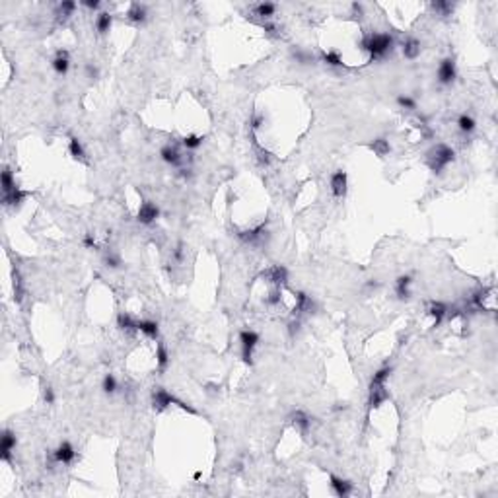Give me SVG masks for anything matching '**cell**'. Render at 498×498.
<instances>
[{
	"mask_svg": "<svg viewBox=\"0 0 498 498\" xmlns=\"http://www.w3.org/2000/svg\"><path fill=\"white\" fill-rule=\"evenodd\" d=\"M174 259H176L178 263H183V248H181V246L174 249Z\"/></svg>",
	"mask_w": 498,
	"mask_h": 498,
	"instance_id": "obj_48",
	"label": "cell"
},
{
	"mask_svg": "<svg viewBox=\"0 0 498 498\" xmlns=\"http://www.w3.org/2000/svg\"><path fill=\"white\" fill-rule=\"evenodd\" d=\"M53 462L54 463H62V465H70L74 460H76V450L70 442H60L56 446V450L53 452Z\"/></svg>",
	"mask_w": 498,
	"mask_h": 498,
	"instance_id": "obj_8",
	"label": "cell"
},
{
	"mask_svg": "<svg viewBox=\"0 0 498 498\" xmlns=\"http://www.w3.org/2000/svg\"><path fill=\"white\" fill-rule=\"evenodd\" d=\"M316 310V302L312 296H308L306 292H298L296 294V308H294V316H306L312 314Z\"/></svg>",
	"mask_w": 498,
	"mask_h": 498,
	"instance_id": "obj_13",
	"label": "cell"
},
{
	"mask_svg": "<svg viewBox=\"0 0 498 498\" xmlns=\"http://www.w3.org/2000/svg\"><path fill=\"white\" fill-rule=\"evenodd\" d=\"M156 366L160 372H164L170 366V352L164 342H158V348H156Z\"/></svg>",
	"mask_w": 498,
	"mask_h": 498,
	"instance_id": "obj_26",
	"label": "cell"
},
{
	"mask_svg": "<svg viewBox=\"0 0 498 498\" xmlns=\"http://www.w3.org/2000/svg\"><path fill=\"white\" fill-rule=\"evenodd\" d=\"M82 244H84V248H88V249H96V248H98V244H96V238H94V234H86V236H84V240H82Z\"/></svg>",
	"mask_w": 498,
	"mask_h": 498,
	"instance_id": "obj_43",
	"label": "cell"
},
{
	"mask_svg": "<svg viewBox=\"0 0 498 498\" xmlns=\"http://www.w3.org/2000/svg\"><path fill=\"white\" fill-rule=\"evenodd\" d=\"M261 124H265V115H255L253 121H251V128L255 130V128H259Z\"/></svg>",
	"mask_w": 498,
	"mask_h": 498,
	"instance_id": "obj_46",
	"label": "cell"
},
{
	"mask_svg": "<svg viewBox=\"0 0 498 498\" xmlns=\"http://www.w3.org/2000/svg\"><path fill=\"white\" fill-rule=\"evenodd\" d=\"M278 302H280V288L272 290L267 298H265V304H268V306H274V304H278Z\"/></svg>",
	"mask_w": 498,
	"mask_h": 498,
	"instance_id": "obj_42",
	"label": "cell"
},
{
	"mask_svg": "<svg viewBox=\"0 0 498 498\" xmlns=\"http://www.w3.org/2000/svg\"><path fill=\"white\" fill-rule=\"evenodd\" d=\"M102 390L106 393H115L117 392V380H115V376L113 374H107L106 378H104V384H102Z\"/></svg>",
	"mask_w": 498,
	"mask_h": 498,
	"instance_id": "obj_37",
	"label": "cell"
},
{
	"mask_svg": "<svg viewBox=\"0 0 498 498\" xmlns=\"http://www.w3.org/2000/svg\"><path fill=\"white\" fill-rule=\"evenodd\" d=\"M458 126H460V130H462L463 134H471L475 130V119L471 115L463 113V115H460V119H458Z\"/></svg>",
	"mask_w": 498,
	"mask_h": 498,
	"instance_id": "obj_30",
	"label": "cell"
},
{
	"mask_svg": "<svg viewBox=\"0 0 498 498\" xmlns=\"http://www.w3.org/2000/svg\"><path fill=\"white\" fill-rule=\"evenodd\" d=\"M16 450V436L10 430H4L2 434V446H0V458L2 462H12V454Z\"/></svg>",
	"mask_w": 498,
	"mask_h": 498,
	"instance_id": "obj_11",
	"label": "cell"
},
{
	"mask_svg": "<svg viewBox=\"0 0 498 498\" xmlns=\"http://www.w3.org/2000/svg\"><path fill=\"white\" fill-rule=\"evenodd\" d=\"M158 216H160V208L154 204V202H142L140 204V208H138V214H136V220L144 224V226H150V224H154L156 220H158Z\"/></svg>",
	"mask_w": 498,
	"mask_h": 498,
	"instance_id": "obj_9",
	"label": "cell"
},
{
	"mask_svg": "<svg viewBox=\"0 0 498 498\" xmlns=\"http://www.w3.org/2000/svg\"><path fill=\"white\" fill-rule=\"evenodd\" d=\"M390 399V393L386 390V386H370V393H368V409H378L384 401Z\"/></svg>",
	"mask_w": 498,
	"mask_h": 498,
	"instance_id": "obj_12",
	"label": "cell"
},
{
	"mask_svg": "<svg viewBox=\"0 0 498 498\" xmlns=\"http://www.w3.org/2000/svg\"><path fill=\"white\" fill-rule=\"evenodd\" d=\"M253 12H255V16H259V18L268 20L270 16H274L276 6H274V4H270V2H261V4H257V6L253 8Z\"/></svg>",
	"mask_w": 498,
	"mask_h": 498,
	"instance_id": "obj_28",
	"label": "cell"
},
{
	"mask_svg": "<svg viewBox=\"0 0 498 498\" xmlns=\"http://www.w3.org/2000/svg\"><path fill=\"white\" fill-rule=\"evenodd\" d=\"M176 401H178V397H174L172 393L168 392V390H164V388H156L154 393H152V405H154V409L162 412V410H166L168 407H172V405H176Z\"/></svg>",
	"mask_w": 498,
	"mask_h": 498,
	"instance_id": "obj_7",
	"label": "cell"
},
{
	"mask_svg": "<svg viewBox=\"0 0 498 498\" xmlns=\"http://www.w3.org/2000/svg\"><path fill=\"white\" fill-rule=\"evenodd\" d=\"M372 150L378 154V156H386V154H390V142L386 140V138H376L372 142Z\"/></svg>",
	"mask_w": 498,
	"mask_h": 498,
	"instance_id": "obj_34",
	"label": "cell"
},
{
	"mask_svg": "<svg viewBox=\"0 0 498 498\" xmlns=\"http://www.w3.org/2000/svg\"><path fill=\"white\" fill-rule=\"evenodd\" d=\"M53 68L56 74H60V76H64L68 68H70V58H68V51H56L53 58Z\"/></svg>",
	"mask_w": 498,
	"mask_h": 498,
	"instance_id": "obj_19",
	"label": "cell"
},
{
	"mask_svg": "<svg viewBox=\"0 0 498 498\" xmlns=\"http://www.w3.org/2000/svg\"><path fill=\"white\" fill-rule=\"evenodd\" d=\"M160 156L166 164H170V166H174V168H179V166L183 164V154L179 152L176 146H170V144L162 148Z\"/></svg>",
	"mask_w": 498,
	"mask_h": 498,
	"instance_id": "obj_16",
	"label": "cell"
},
{
	"mask_svg": "<svg viewBox=\"0 0 498 498\" xmlns=\"http://www.w3.org/2000/svg\"><path fill=\"white\" fill-rule=\"evenodd\" d=\"M76 10V2H60V6H58V12H56V16H58V22H66V20L72 16V12Z\"/></svg>",
	"mask_w": 498,
	"mask_h": 498,
	"instance_id": "obj_31",
	"label": "cell"
},
{
	"mask_svg": "<svg viewBox=\"0 0 498 498\" xmlns=\"http://www.w3.org/2000/svg\"><path fill=\"white\" fill-rule=\"evenodd\" d=\"M86 72H88L90 78H98V66H96V64L88 62V64H86Z\"/></svg>",
	"mask_w": 498,
	"mask_h": 498,
	"instance_id": "obj_47",
	"label": "cell"
},
{
	"mask_svg": "<svg viewBox=\"0 0 498 498\" xmlns=\"http://www.w3.org/2000/svg\"><path fill=\"white\" fill-rule=\"evenodd\" d=\"M138 331L146 335L148 338H156L160 337V327H158V323L152 320H140L138 321Z\"/></svg>",
	"mask_w": 498,
	"mask_h": 498,
	"instance_id": "obj_21",
	"label": "cell"
},
{
	"mask_svg": "<svg viewBox=\"0 0 498 498\" xmlns=\"http://www.w3.org/2000/svg\"><path fill=\"white\" fill-rule=\"evenodd\" d=\"M454 158H456V152L446 144H436L432 150L426 152V164L434 174H440L446 166L454 162Z\"/></svg>",
	"mask_w": 498,
	"mask_h": 498,
	"instance_id": "obj_2",
	"label": "cell"
},
{
	"mask_svg": "<svg viewBox=\"0 0 498 498\" xmlns=\"http://www.w3.org/2000/svg\"><path fill=\"white\" fill-rule=\"evenodd\" d=\"M238 238H240V240H244L246 244H251V246L265 244V242H267V238H268L267 226H265V224H259V226L251 228V230L240 232V234H238Z\"/></svg>",
	"mask_w": 498,
	"mask_h": 498,
	"instance_id": "obj_4",
	"label": "cell"
},
{
	"mask_svg": "<svg viewBox=\"0 0 498 498\" xmlns=\"http://www.w3.org/2000/svg\"><path fill=\"white\" fill-rule=\"evenodd\" d=\"M410 284H412V276L410 274H401L395 282V294L399 300H409L410 298Z\"/></svg>",
	"mask_w": 498,
	"mask_h": 498,
	"instance_id": "obj_18",
	"label": "cell"
},
{
	"mask_svg": "<svg viewBox=\"0 0 498 498\" xmlns=\"http://www.w3.org/2000/svg\"><path fill=\"white\" fill-rule=\"evenodd\" d=\"M397 104L403 107V109H416V102H414L410 96H399V98H397Z\"/></svg>",
	"mask_w": 498,
	"mask_h": 498,
	"instance_id": "obj_40",
	"label": "cell"
},
{
	"mask_svg": "<svg viewBox=\"0 0 498 498\" xmlns=\"http://www.w3.org/2000/svg\"><path fill=\"white\" fill-rule=\"evenodd\" d=\"M111 24H113V16L107 14V12H102L96 20V30L100 32V36H106L107 32L111 30Z\"/></svg>",
	"mask_w": 498,
	"mask_h": 498,
	"instance_id": "obj_27",
	"label": "cell"
},
{
	"mask_svg": "<svg viewBox=\"0 0 498 498\" xmlns=\"http://www.w3.org/2000/svg\"><path fill=\"white\" fill-rule=\"evenodd\" d=\"M240 344H242V358L246 364H251L253 358V350L259 344V333L253 329H244L240 331Z\"/></svg>",
	"mask_w": 498,
	"mask_h": 498,
	"instance_id": "obj_3",
	"label": "cell"
},
{
	"mask_svg": "<svg viewBox=\"0 0 498 498\" xmlns=\"http://www.w3.org/2000/svg\"><path fill=\"white\" fill-rule=\"evenodd\" d=\"M263 28H265V32H267V36H272V37H274V36H278V32H276V30H278V28H276V26H274V24H270V22H265V24H263Z\"/></svg>",
	"mask_w": 498,
	"mask_h": 498,
	"instance_id": "obj_45",
	"label": "cell"
},
{
	"mask_svg": "<svg viewBox=\"0 0 498 498\" xmlns=\"http://www.w3.org/2000/svg\"><path fill=\"white\" fill-rule=\"evenodd\" d=\"M68 152H70V156L74 158V160H78V162H84L86 164V152H84V146H82V142L76 138V136H70V140H68Z\"/></svg>",
	"mask_w": 498,
	"mask_h": 498,
	"instance_id": "obj_24",
	"label": "cell"
},
{
	"mask_svg": "<svg viewBox=\"0 0 498 498\" xmlns=\"http://www.w3.org/2000/svg\"><path fill=\"white\" fill-rule=\"evenodd\" d=\"M104 263H106V267H109V268H117V267H121V257H119L117 253L109 251L106 255V259H104Z\"/></svg>",
	"mask_w": 498,
	"mask_h": 498,
	"instance_id": "obj_39",
	"label": "cell"
},
{
	"mask_svg": "<svg viewBox=\"0 0 498 498\" xmlns=\"http://www.w3.org/2000/svg\"><path fill=\"white\" fill-rule=\"evenodd\" d=\"M43 399H45V403H47V405H53V403H54V392H53V388H45V392H43Z\"/></svg>",
	"mask_w": 498,
	"mask_h": 498,
	"instance_id": "obj_44",
	"label": "cell"
},
{
	"mask_svg": "<svg viewBox=\"0 0 498 498\" xmlns=\"http://www.w3.org/2000/svg\"><path fill=\"white\" fill-rule=\"evenodd\" d=\"M346 187H348L346 172L337 170V172L331 176V193L337 196V198H342V196L346 195Z\"/></svg>",
	"mask_w": 498,
	"mask_h": 498,
	"instance_id": "obj_10",
	"label": "cell"
},
{
	"mask_svg": "<svg viewBox=\"0 0 498 498\" xmlns=\"http://www.w3.org/2000/svg\"><path fill=\"white\" fill-rule=\"evenodd\" d=\"M390 376H392V366H384V368H380V370L372 376L370 386H386V382L390 380Z\"/></svg>",
	"mask_w": 498,
	"mask_h": 498,
	"instance_id": "obj_29",
	"label": "cell"
},
{
	"mask_svg": "<svg viewBox=\"0 0 498 498\" xmlns=\"http://www.w3.org/2000/svg\"><path fill=\"white\" fill-rule=\"evenodd\" d=\"M438 82L442 84V86H450V84H454V80H456V76H458V70H456V62H454V58L452 56H448L444 58L442 62H440V66H438Z\"/></svg>",
	"mask_w": 498,
	"mask_h": 498,
	"instance_id": "obj_6",
	"label": "cell"
},
{
	"mask_svg": "<svg viewBox=\"0 0 498 498\" xmlns=\"http://www.w3.org/2000/svg\"><path fill=\"white\" fill-rule=\"evenodd\" d=\"M321 60L329 66H342V56L337 53V51H327V53L321 54Z\"/></svg>",
	"mask_w": 498,
	"mask_h": 498,
	"instance_id": "obj_32",
	"label": "cell"
},
{
	"mask_svg": "<svg viewBox=\"0 0 498 498\" xmlns=\"http://www.w3.org/2000/svg\"><path fill=\"white\" fill-rule=\"evenodd\" d=\"M261 278H265L267 282L274 286V288H280L282 284H286L288 280V268L284 265H272L270 268H267L265 272H261Z\"/></svg>",
	"mask_w": 498,
	"mask_h": 498,
	"instance_id": "obj_5",
	"label": "cell"
},
{
	"mask_svg": "<svg viewBox=\"0 0 498 498\" xmlns=\"http://www.w3.org/2000/svg\"><path fill=\"white\" fill-rule=\"evenodd\" d=\"M360 49L370 54V58H382L393 49V37L390 34H366L360 41Z\"/></svg>",
	"mask_w": 498,
	"mask_h": 498,
	"instance_id": "obj_1",
	"label": "cell"
},
{
	"mask_svg": "<svg viewBox=\"0 0 498 498\" xmlns=\"http://www.w3.org/2000/svg\"><path fill=\"white\" fill-rule=\"evenodd\" d=\"M290 422L298 428L302 434H306V432L310 430V426H312V418H310V414H308V412H304V410H296V412H292V414H290Z\"/></svg>",
	"mask_w": 498,
	"mask_h": 498,
	"instance_id": "obj_20",
	"label": "cell"
},
{
	"mask_svg": "<svg viewBox=\"0 0 498 498\" xmlns=\"http://www.w3.org/2000/svg\"><path fill=\"white\" fill-rule=\"evenodd\" d=\"M126 18L132 24H144L146 22V8L140 6V4H132L130 10L126 12Z\"/></svg>",
	"mask_w": 498,
	"mask_h": 498,
	"instance_id": "obj_25",
	"label": "cell"
},
{
	"mask_svg": "<svg viewBox=\"0 0 498 498\" xmlns=\"http://www.w3.org/2000/svg\"><path fill=\"white\" fill-rule=\"evenodd\" d=\"M257 148V162H259V166H268L270 162H272V154L268 152V150H265V148H259V146H255Z\"/></svg>",
	"mask_w": 498,
	"mask_h": 498,
	"instance_id": "obj_38",
	"label": "cell"
},
{
	"mask_svg": "<svg viewBox=\"0 0 498 498\" xmlns=\"http://www.w3.org/2000/svg\"><path fill=\"white\" fill-rule=\"evenodd\" d=\"M82 6H86V8H90V10H96V8H100V2L98 0H86V2H82Z\"/></svg>",
	"mask_w": 498,
	"mask_h": 498,
	"instance_id": "obj_49",
	"label": "cell"
},
{
	"mask_svg": "<svg viewBox=\"0 0 498 498\" xmlns=\"http://www.w3.org/2000/svg\"><path fill=\"white\" fill-rule=\"evenodd\" d=\"M16 187V181H14V176H12V172L8 170V168H4V172H2V193H8V191H12Z\"/></svg>",
	"mask_w": 498,
	"mask_h": 498,
	"instance_id": "obj_33",
	"label": "cell"
},
{
	"mask_svg": "<svg viewBox=\"0 0 498 498\" xmlns=\"http://www.w3.org/2000/svg\"><path fill=\"white\" fill-rule=\"evenodd\" d=\"M26 196L28 193L26 191H22L18 185L12 189V191H8V193H2V202H4V206H20L24 200H26Z\"/></svg>",
	"mask_w": 498,
	"mask_h": 498,
	"instance_id": "obj_17",
	"label": "cell"
},
{
	"mask_svg": "<svg viewBox=\"0 0 498 498\" xmlns=\"http://www.w3.org/2000/svg\"><path fill=\"white\" fill-rule=\"evenodd\" d=\"M448 306L444 302H432L430 304V308H428V314L432 316V320H434V325H440L442 321L446 320V316H448Z\"/></svg>",
	"mask_w": 498,
	"mask_h": 498,
	"instance_id": "obj_22",
	"label": "cell"
},
{
	"mask_svg": "<svg viewBox=\"0 0 498 498\" xmlns=\"http://www.w3.org/2000/svg\"><path fill=\"white\" fill-rule=\"evenodd\" d=\"M432 8H434V10H438V12H440V14H444V16H448V14L454 10V6H452L450 2H434V4H432Z\"/></svg>",
	"mask_w": 498,
	"mask_h": 498,
	"instance_id": "obj_41",
	"label": "cell"
},
{
	"mask_svg": "<svg viewBox=\"0 0 498 498\" xmlns=\"http://www.w3.org/2000/svg\"><path fill=\"white\" fill-rule=\"evenodd\" d=\"M202 136H198V134H189V136H185L183 140H181V144L187 148V150H196L200 144H202Z\"/></svg>",
	"mask_w": 498,
	"mask_h": 498,
	"instance_id": "obj_35",
	"label": "cell"
},
{
	"mask_svg": "<svg viewBox=\"0 0 498 498\" xmlns=\"http://www.w3.org/2000/svg\"><path fill=\"white\" fill-rule=\"evenodd\" d=\"M117 327L126 333V335H134L136 331H138V321L134 320L132 316H128L126 312H121L119 316H117Z\"/></svg>",
	"mask_w": 498,
	"mask_h": 498,
	"instance_id": "obj_14",
	"label": "cell"
},
{
	"mask_svg": "<svg viewBox=\"0 0 498 498\" xmlns=\"http://www.w3.org/2000/svg\"><path fill=\"white\" fill-rule=\"evenodd\" d=\"M403 54H405V58L414 60V58L420 54V41L414 39V37H409V39L403 43Z\"/></svg>",
	"mask_w": 498,
	"mask_h": 498,
	"instance_id": "obj_23",
	"label": "cell"
},
{
	"mask_svg": "<svg viewBox=\"0 0 498 498\" xmlns=\"http://www.w3.org/2000/svg\"><path fill=\"white\" fill-rule=\"evenodd\" d=\"M14 300L16 302L24 300V282H22V276H20L18 270H14Z\"/></svg>",
	"mask_w": 498,
	"mask_h": 498,
	"instance_id": "obj_36",
	"label": "cell"
},
{
	"mask_svg": "<svg viewBox=\"0 0 498 498\" xmlns=\"http://www.w3.org/2000/svg\"><path fill=\"white\" fill-rule=\"evenodd\" d=\"M329 480H331V482H329V484H331V490H333L337 496L344 498L352 492V482H350V480L340 479V477H335V475H331Z\"/></svg>",
	"mask_w": 498,
	"mask_h": 498,
	"instance_id": "obj_15",
	"label": "cell"
}]
</instances>
